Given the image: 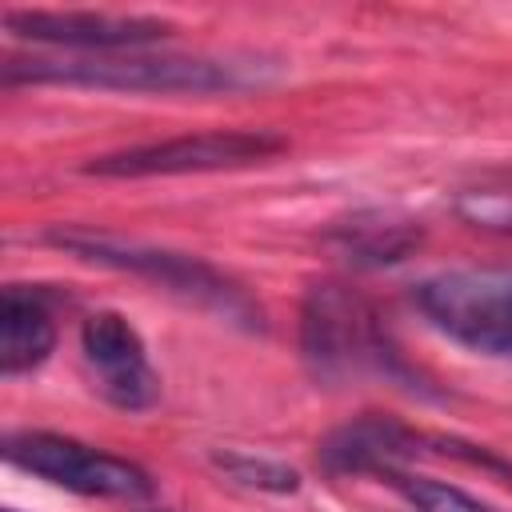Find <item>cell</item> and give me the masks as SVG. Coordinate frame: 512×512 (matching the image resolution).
I'll use <instances>...</instances> for the list:
<instances>
[{"label": "cell", "instance_id": "obj_1", "mask_svg": "<svg viewBox=\"0 0 512 512\" xmlns=\"http://www.w3.org/2000/svg\"><path fill=\"white\" fill-rule=\"evenodd\" d=\"M280 60L256 52L180 56V52H92V56H8L4 84H64L96 92H152V96H216L252 92L280 80Z\"/></svg>", "mask_w": 512, "mask_h": 512}, {"label": "cell", "instance_id": "obj_2", "mask_svg": "<svg viewBox=\"0 0 512 512\" xmlns=\"http://www.w3.org/2000/svg\"><path fill=\"white\" fill-rule=\"evenodd\" d=\"M44 240L84 264H100V268L148 280V284L180 296L184 304H196L244 332L264 328L260 304L228 272H220L216 264H208L192 252H176V248H160V244H144V240L96 232V228H48Z\"/></svg>", "mask_w": 512, "mask_h": 512}, {"label": "cell", "instance_id": "obj_3", "mask_svg": "<svg viewBox=\"0 0 512 512\" xmlns=\"http://www.w3.org/2000/svg\"><path fill=\"white\" fill-rule=\"evenodd\" d=\"M300 356L312 368L316 380H352V376H400L412 380V372L404 368L396 344L384 332V320L376 316V308L336 284H312L304 292L300 304Z\"/></svg>", "mask_w": 512, "mask_h": 512}, {"label": "cell", "instance_id": "obj_4", "mask_svg": "<svg viewBox=\"0 0 512 512\" xmlns=\"http://www.w3.org/2000/svg\"><path fill=\"white\" fill-rule=\"evenodd\" d=\"M416 312L452 344L480 356H512V272L452 268L412 288Z\"/></svg>", "mask_w": 512, "mask_h": 512}, {"label": "cell", "instance_id": "obj_5", "mask_svg": "<svg viewBox=\"0 0 512 512\" xmlns=\"http://www.w3.org/2000/svg\"><path fill=\"white\" fill-rule=\"evenodd\" d=\"M4 460L36 480H48L64 492L76 496H96V500H124L140 504L152 500L156 480L124 456H112L104 448H92L76 436L64 432H44V428H24L4 436Z\"/></svg>", "mask_w": 512, "mask_h": 512}, {"label": "cell", "instance_id": "obj_6", "mask_svg": "<svg viewBox=\"0 0 512 512\" xmlns=\"http://www.w3.org/2000/svg\"><path fill=\"white\" fill-rule=\"evenodd\" d=\"M284 152V136L252 132V128H220V132H188L152 144L116 148L92 156L84 164L88 176L104 180H144V176H196V172H236L272 160Z\"/></svg>", "mask_w": 512, "mask_h": 512}, {"label": "cell", "instance_id": "obj_7", "mask_svg": "<svg viewBox=\"0 0 512 512\" xmlns=\"http://www.w3.org/2000/svg\"><path fill=\"white\" fill-rule=\"evenodd\" d=\"M4 32L28 44L64 48L72 56H92V52H140L164 40L172 24L156 16H128V12L24 8V12H4Z\"/></svg>", "mask_w": 512, "mask_h": 512}, {"label": "cell", "instance_id": "obj_8", "mask_svg": "<svg viewBox=\"0 0 512 512\" xmlns=\"http://www.w3.org/2000/svg\"><path fill=\"white\" fill-rule=\"evenodd\" d=\"M80 356L92 376V388L108 404H116L124 412H144L160 400V376H156L148 348L128 316H120L112 308L84 316Z\"/></svg>", "mask_w": 512, "mask_h": 512}, {"label": "cell", "instance_id": "obj_9", "mask_svg": "<svg viewBox=\"0 0 512 512\" xmlns=\"http://www.w3.org/2000/svg\"><path fill=\"white\" fill-rule=\"evenodd\" d=\"M416 456H428L424 432L392 416H356L320 440V468L332 476H392Z\"/></svg>", "mask_w": 512, "mask_h": 512}, {"label": "cell", "instance_id": "obj_10", "mask_svg": "<svg viewBox=\"0 0 512 512\" xmlns=\"http://www.w3.org/2000/svg\"><path fill=\"white\" fill-rule=\"evenodd\" d=\"M424 240L420 220L396 208H360L328 228V244L352 268H392L408 260Z\"/></svg>", "mask_w": 512, "mask_h": 512}, {"label": "cell", "instance_id": "obj_11", "mask_svg": "<svg viewBox=\"0 0 512 512\" xmlns=\"http://www.w3.org/2000/svg\"><path fill=\"white\" fill-rule=\"evenodd\" d=\"M56 348V320L44 292L8 284L0 292V376H24L40 368Z\"/></svg>", "mask_w": 512, "mask_h": 512}, {"label": "cell", "instance_id": "obj_12", "mask_svg": "<svg viewBox=\"0 0 512 512\" xmlns=\"http://www.w3.org/2000/svg\"><path fill=\"white\" fill-rule=\"evenodd\" d=\"M384 480L404 496V504L412 512H492L472 492H464V488H456L448 480H436V476H420V472L400 468V472H392Z\"/></svg>", "mask_w": 512, "mask_h": 512}, {"label": "cell", "instance_id": "obj_13", "mask_svg": "<svg viewBox=\"0 0 512 512\" xmlns=\"http://www.w3.org/2000/svg\"><path fill=\"white\" fill-rule=\"evenodd\" d=\"M212 464L232 480V484H244V488H256V492H296L300 488V472L288 468L284 460H272V456H252V452H212Z\"/></svg>", "mask_w": 512, "mask_h": 512}]
</instances>
